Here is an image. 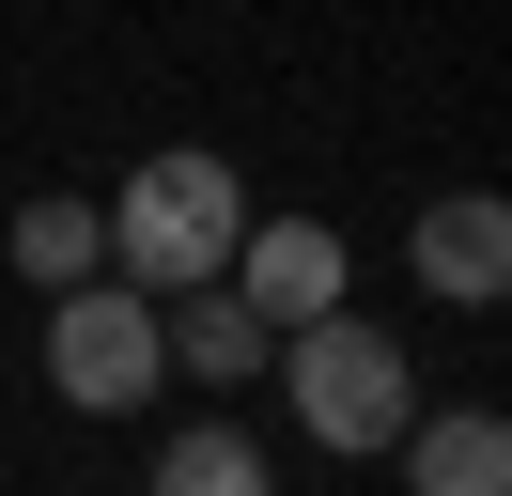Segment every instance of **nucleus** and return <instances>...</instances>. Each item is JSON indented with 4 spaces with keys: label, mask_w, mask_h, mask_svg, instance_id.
I'll list each match as a JSON object with an SVG mask.
<instances>
[{
    "label": "nucleus",
    "mask_w": 512,
    "mask_h": 496,
    "mask_svg": "<svg viewBox=\"0 0 512 496\" xmlns=\"http://www.w3.org/2000/svg\"><path fill=\"white\" fill-rule=\"evenodd\" d=\"M94 217H109V279L187 295V279H218V264H233V233H249V171H233L218 140H156Z\"/></svg>",
    "instance_id": "nucleus-1"
},
{
    "label": "nucleus",
    "mask_w": 512,
    "mask_h": 496,
    "mask_svg": "<svg viewBox=\"0 0 512 496\" xmlns=\"http://www.w3.org/2000/svg\"><path fill=\"white\" fill-rule=\"evenodd\" d=\"M280 403H295V434H311L326 465H388V434L419 419V357L373 326V310H311V326H280Z\"/></svg>",
    "instance_id": "nucleus-2"
},
{
    "label": "nucleus",
    "mask_w": 512,
    "mask_h": 496,
    "mask_svg": "<svg viewBox=\"0 0 512 496\" xmlns=\"http://www.w3.org/2000/svg\"><path fill=\"white\" fill-rule=\"evenodd\" d=\"M47 388L78 403V419H140V403L171 388V357H156V295L140 279H63L47 295Z\"/></svg>",
    "instance_id": "nucleus-3"
},
{
    "label": "nucleus",
    "mask_w": 512,
    "mask_h": 496,
    "mask_svg": "<svg viewBox=\"0 0 512 496\" xmlns=\"http://www.w3.org/2000/svg\"><path fill=\"white\" fill-rule=\"evenodd\" d=\"M218 279H233V295L264 310V341H280V326H311V310H342V279H357V248L326 233V217H249Z\"/></svg>",
    "instance_id": "nucleus-4"
},
{
    "label": "nucleus",
    "mask_w": 512,
    "mask_h": 496,
    "mask_svg": "<svg viewBox=\"0 0 512 496\" xmlns=\"http://www.w3.org/2000/svg\"><path fill=\"white\" fill-rule=\"evenodd\" d=\"M404 264H419V295H435V310H497V295H512V202H497V186H450V202H419Z\"/></svg>",
    "instance_id": "nucleus-5"
},
{
    "label": "nucleus",
    "mask_w": 512,
    "mask_h": 496,
    "mask_svg": "<svg viewBox=\"0 0 512 496\" xmlns=\"http://www.w3.org/2000/svg\"><path fill=\"white\" fill-rule=\"evenodd\" d=\"M156 357L187 372V388H249L280 341H264V310L233 295V279H187V295H156Z\"/></svg>",
    "instance_id": "nucleus-6"
},
{
    "label": "nucleus",
    "mask_w": 512,
    "mask_h": 496,
    "mask_svg": "<svg viewBox=\"0 0 512 496\" xmlns=\"http://www.w3.org/2000/svg\"><path fill=\"white\" fill-rule=\"evenodd\" d=\"M388 465H404V496H512V419L497 403H435V419L388 434Z\"/></svg>",
    "instance_id": "nucleus-7"
},
{
    "label": "nucleus",
    "mask_w": 512,
    "mask_h": 496,
    "mask_svg": "<svg viewBox=\"0 0 512 496\" xmlns=\"http://www.w3.org/2000/svg\"><path fill=\"white\" fill-rule=\"evenodd\" d=\"M0 264L32 279V295H63V279H94V264H109V217L78 202V186H32V202L0 217Z\"/></svg>",
    "instance_id": "nucleus-8"
},
{
    "label": "nucleus",
    "mask_w": 512,
    "mask_h": 496,
    "mask_svg": "<svg viewBox=\"0 0 512 496\" xmlns=\"http://www.w3.org/2000/svg\"><path fill=\"white\" fill-rule=\"evenodd\" d=\"M140 496H280V465H264V434H233V419H171V450H156Z\"/></svg>",
    "instance_id": "nucleus-9"
}]
</instances>
